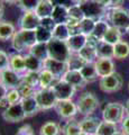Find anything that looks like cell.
Masks as SVG:
<instances>
[{
  "label": "cell",
  "instance_id": "cell-1",
  "mask_svg": "<svg viewBox=\"0 0 129 135\" xmlns=\"http://www.w3.org/2000/svg\"><path fill=\"white\" fill-rule=\"evenodd\" d=\"M10 41L11 47L18 53L29 51L37 43L35 31H27V29L17 31Z\"/></svg>",
  "mask_w": 129,
  "mask_h": 135
},
{
  "label": "cell",
  "instance_id": "cell-2",
  "mask_svg": "<svg viewBox=\"0 0 129 135\" xmlns=\"http://www.w3.org/2000/svg\"><path fill=\"white\" fill-rule=\"evenodd\" d=\"M48 46V55L49 57L55 59L62 62H68L71 56V51L65 41H60L56 38H52L47 43Z\"/></svg>",
  "mask_w": 129,
  "mask_h": 135
},
{
  "label": "cell",
  "instance_id": "cell-3",
  "mask_svg": "<svg viewBox=\"0 0 129 135\" xmlns=\"http://www.w3.org/2000/svg\"><path fill=\"white\" fill-rule=\"evenodd\" d=\"M76 106L79 113L84 116H89L93 114L95 109L99 107V100L92 92L86 91L80 95V97L78 98Z\"/></svg>",
  "mask_w": 129,
  "mask_h": 135
},
{
  "label": "cell",
  "instance_id": "cell-4",
  "mask_svg": "<svg viewBox=\"0 0 129 135\" xmlns=\"http://www.w3.org/2000/svg\"><path fill=\"white\" fill-rule=\"evenodd\" d=\"M80 7L82 8L86 18H91L95 22L101 20L108 10V8H106L102 3H100L98 0H86L85 2L80 5Z\"/></svg>",
  "mask_w": 129,
  "mask_h": 135
},
{
  "label": "cell",
  "instance_id": "cell-5",
  "mask_svg": "<svg viewBox=\"0 0 129 135\" xmlns=\"http://www.w3.org/2000/svg\"><path fill=\"white\" fill-rule=\"evenodd\" d=\"M35 98L38 103L40 110H48V109L54 108L59 101L53 88H46V89H40L39 88V89H37Z\"/></svg>",
  "mask_w": 129,
  "mask_h": 135
},
{
  "label": "cell",
  "instance_id": "cell-6",
  "mask_svg": "<svg viewBox=\"0 0 129 135\" xmlns=\"http://www.w3.org/2000/svg\"><path fill=\"white\" fill-rule=\"evenodd\" d=\"M125 106L120 103H110L106 105V107L102 110V117L103 120L110 122L113 124H118L122 122L125 116Z\"/></svg>",
  "mask_w": 129,
  "mask_h": 135
},
{
  "label": "cell",
  "instance_id": "cell-7",
  "mask_svg": "<svg viewBox=\"0 0 129 135\" xmlns=\"http://www.w3.org/2000/svg\"><path fill=\"white\" fill-rule=\"evenodd\" d=\"M123 83V79L121 77V74H119L118 72L111 73L107 77H102L99 80V86L100 89L103 92H116L121 89Z\"/></svg>",
  "mask_w": 129,
  "mask_h": 135
},
{
  "label": "cell",
  "instance_id": "cell-8",
  "mask_svg": "<svg viewBox=\"0 0 129 135\" xmlns=\"http://www.w3.org/2000/svg\"><path fill=\"white\" fill-rule=\"evenodd\" d=\"M110 23L112 26L117 27L119 29H128L129 28V10L125 8L118 7L111 9L109 15Z\"/></svg>",
  "mask_w": 129,
  "mask_h": 135
},
{
  "label": "cell",
  "instance_id": "cell-9",
  "mask_svg": "<svg viewBox=\"0 0 129 135\" xmlns=\"http://www.w3.org/2000/svg\"><path fill=\"white\" fill-rule=\"evenodd\" d=\"M0 82L5 86L8 90L17 89L23 82V74L17 73L10 68L0 71Z\"/></svg>",
  "mask_w": 129,
  "mask_h": 135
},
{
  "label": "cell",
  "instance_id": "cell-10",
  "mask_svg": "<svg viewBox=\"0 0 129 135\" xmlns=\"http://www.w3.org/2000/svg\"><path fill=\"white\" fill-rule=\"evenodd\" d=\"M54 108H55L56 113L59 114V116L64 118V119H72L79 113L76 103H74L72 99L59 100Z\"/></svg>",
  "mask_w": 129,
  "mask_h": 135
},
{
  "label": "cell",
  "instance_id": "cell-11",
  "mask_svg": "<svg viewBox=\"0 0 129 135\" xmlns=\"http://www.w3.org/2000/svg\"><path fill=\"white\" fill-rule=\"evenodd\" d=\"M2 118L8 123H19V122L24 120L26 118V115L23 109L22 103L9 105L2 112Z\"/></svg>",
  "mask_w": 129,
  "mask_h": 135
},
{
  "label": "cell",
  "instance_id": "cell-12",
  "mask_svg": "<svg viewBox=\"0 0 129 135\" xmlns=\"http://www.w3.org/2000/svg\"><path fill=\"white\" fill-rule=\"evenodd\" d=\"M53 90L55 92V95L59 100H68L72 99L74 94H75L76 89L72 84L66 82L63 79H59L57 82L53 86Z\"/></svg>",
  "mask_w": 129,
  "mask_h": 135
},
{
  "label": "cell",
  "instance_id": "cell-13",
  "mask_svg": "<svg viewBox=\"0 0 129 135\" xmlns=\"http://www.w3.org/2000/svg\"><path fill=\"white\" fill-rule=\"evenodd\" d=\"M44 69L48 70L51 73H53L56 78L62 79V77L65 74V72L69 70L68 63L66 62H62L59 60L52 57H47L44 61Z\"/></svg>",
  "mask_w": 129,
  "mask_h": 135
},
{
  "label": "cell",
  "instance_id": "cell-14",
  "mask_svg": "<svg viewBox=\"0 0 129 135\" xmlns=\"http://www.w3.org/2000/svg\"><path fill=\"white\" fill-rule=\"evenodd\" d=\"M40 26V18L35 11H26L19 19V28L27 31H35Z\"/></svg>",
  "mask_w": 129,
  "mask_h": 135
},
{
  "label": "cell",
  "instance_id": "cell-15",
  "mask_svg": "<svg viewBox=\"0 0 129 135\" xmlns=\"http://www.w3.org/2000/svg\"><path fill=\"white\" fill-rule=\"evenodd\" d=\"M62 79L65 80L66 82H69L70 84H72L76 90L83 89L85 87V84L88 83L83 78V75L81 74L80 70H68L65 74L62 77Z\"/></svg>",
  "mask_w": 129,
  "mask_h": 135
},
{
  "label": "cell",
  "instance_id": "cell-16",
  "mask_svg": "<svg viewBox=\"0 0 129 135\" xmlns=\"http://www.w3.org/2000/svg\"><path fill=\"white\" fill-rule=\"evenodd\" d=\"M86 42H88V36H85L82 33H78L71 35L70 38L66 41V43H68V46L71 52L79 53L86 45Z\"/></svg>",
  "mask_w": 129,
  "mask_h": 135
},
{
  "label": "cell",
  "instance_id": "cell-17",
  "mask_svg": "<svg viewBox=\"0 0 129 135\" xmlns=\"http://www.w3.org/2000/svg\"><path fill=\"white\" fill-rule=\"evenodd\" d=\"M95 63V68H97L98 74L100 78L107 77L111 73L115 72V64L111 59H97Z\"/></svg>",
  "mask_w": 129,
  "mask_h": 135
},
{
  "label": "cell",
  "instance_id": "cell-18",
  "mask_svg": "<svg viewBox=\"0 0 129 135\" xmlns=\"http://www.w3.org/2000/svg\"><path fill=\"white\" fill-rule=\"evenodd\" d=\"M20 103H22V106H23V109L25 112L26 117L35 116L36 114L40 110V108L38 106V103H37L35 96L27 97V98H23Z\"/></svg>",
  "mask_w": 129,
  "mask_h": 135
},
{
  "label": "cell",
  "instance_id": "cell-19",
  "mask_svg": "<svg viewBox=\"0 0 129 135\" xmlns=\"http://www.w3.org/2000/svg\"><path fill=\"white\" fill-rule=\"evenodd\" d=\"M24 56L26 63V72H40L44 69V61L37 59L30 53H26Z\"/></svg>",
  "mask_w": 129,
  "mask_h": 135
},
{
  "label": "cell",
  "instance_id": "cell-20",
  "mask_svg": "<svg viewBox=\"0 0 129 135\" xmlns=\"http://www.w3.org/2000/svg\"><path fill=\"white\" fill-rule=\"evenodd\" d=\"M100 123H101V120L99 118L88 116L86 118H84L83 120L80 122V126H81L82 132H84L89 135H95Z\"/></svg>",
  "mask_w": 129,
  "mask_h": 135
},
{
  "label": "cell",
  "instance_id": "cell-21",
  "mask_svg": "<svg viewBox=\"0 0 129 135\" xmlns=\"http://www.w3.org/2000/svg\"><path fill=\"white\" fill-rule=\"evenodd\" d=\"M9 68L16 71L19 74H24L26 72V63H25V56L20 53L10 54V64Z\"/></svg>",
  "mask_w": 129,
  "mask_h": 135
},
{
  "label": "cell",
  "instance_id": "cell-22",
  "mask_svg": "<svg viewBox=\"0 0 129 135\" xmlns=\"http://www.w3.org/2000/svg\"><path fill=\"white\" fill-rule=\"evenodd\" d=\"M80 72H81V74L83 75V78H84V80L88 83L95 81V80L98 79V77H99L94 62L85 63V64L80 69Z\"/></svg>",
  "mask_w": 129,
  "mask_h": 135
},
{
  "label": "cell",
  "instance_id": "cell-23",
  "mask_svg": "<svg viewBox=\"0 0 129 135\" xmlns=\"http://www.w3.org/2000/svg\"><path fill=\"white\" fill-rule=\"evenodd\" d=\"M16 33L15 25L7 22V20H0V41L7 42L12 38V36Z\"/></svg>",
  "mask_w": 129,
  "mask_h": 135
},
{
  "label": "cell",
  "instance_id": "cell-24",
  "mask_svg": "<svg viewBox=\"0 0 129 135\" xmlns=\"http://www.w3.org/2000/svg\"><path fill=\"white\" fill-rule=\"evenodd\" d=\"M59 78H56L48 70L43 69L39 72V88L46 89V88H53V86L57 82Z\"/></svg>",
  "mask_w": 129,
  "mask_h": 135
},
{
  "label": "cell",
  "instance_id": "cell-25",
  "mask_svg": "<svg viewBox=\"0 0 129 135\" xmlns=\"http://www.w3.org/2000/svg\"><path fill=\"white\" fill-rule=\"evenodd\" d=\"M52 18L56 24H66L69 20V7L66 6H54Z\"/></svg>",
  "mask_w": 129,
  "mask_h": 135
},
{
  "label": "cell",
  "instance_id": "cell-26",
  "mask_svg": "<svg viewBox=\"0 0 129 135\" xmlns=\"http://www.w3.org/2000/svg\"><path fill=\"white\" fill-rule=\"evenodd\" d=\"M61 131L63 135H79L82 133L80 122L72 119H68V122H65L63 126H61Z\"/></svg>",
  "mask_w": 129,
  "mask_h": 135
},
{
  "label": "cell",
  "instance_id": "cell-27",
  "mask_svg": "<svg viewBox=\"0 0 129 135\" xmlns=\"http://www.w3.org/2000/svg\"><path fill=\"white\" fill-rule=\"evenodd\" d=\"M97 54L98 59H112L113 57V45L105 41H100L97 45Z\"/></svg>",
  "mask_w": 129,
  "mask_h": 135
},
{
  "label": "cell",
  "instance_id": "cell-28",
  "mask_svg": "<svg viewBox=\"0 0 129 135\" xmlns=\"http://www.w3.org/2000/svg\"><path fill=\"white\" fill-rule=\"evenodd\" d=\"M28 53L33 54L34 56H36L37 59H39L42 61H45L47 57H49L47 43H38V42H37V43L28 51Z\"/></svg>",
  "mask_w": 129,
  "mask_h": 135
},
{
  "label": "cell",
  "instance_id": "cell-29",
  "mask_svg": "<svg viewBox=\"0 0 129 135\" xmlns=\"http://www.w3.org/2000/svg\"><path fill=\"white\" fill-rule=\"evenodd\" d=\"M53 10H54V5L49 0H40L35 12L38 15L39 18H45V17H52Z\"/></svg>",
  "mask_w": 129,
  "mask_h": 135
},
{
  "label": "cell",
  "instance_id": "cell-30",
  "mask_svg": "<svg viewBox=\"0 0 129 135\" xmlns=\"http://www.w3.org/2000/svg\"><path fill=\"white\" fill-rule=\"evenodd\" d=\"M79 54L82 56V59L84 60L86 63L89 62H95L98 59V54H97V47L93 45H90L86 43V45L83 47Z\"/></svg>",
  "mask_w": 129,
  "mask_h": 135
},
{
  "label": "cell",
  "instance_id": "cell-31",
  "mask_svg": "<svg viewBox=\"0 0 129 135\" xmlns=\"http://www.w3.org/2000/svg\"><path fill=\"white\" fill-rule=\"evenodd\" d=\"M61 132V125L56 122L49 120L42 125L39 129V135H60Z\"/></svg>",
  "mask_w": 129,
  "mask_h": 135
},
{
  "label": "cell",
  "instance_id": "cell-32",
  "mask_svg": "<svg viewBox=\"0 0 129 135\" xmlns=\"http://www.w3.org/2000/svg\"><path fill=\"white\" fill-rule=\"evenodd\" d=\"M129 56V44L125 41H120L113 45V57L123 60Z\"/></svg>",
  "mask_w": 129,
  "mask_h": 135
},
{
  "label": "cell",
  "instance_id": "cell-33",
  "mask_svg": "<svg viewBox=\"0 0 129 135\" xmlns=\"http://www.w3.org/2000/svg\"><path fill=\"white\" fill-rule=\"evenodd\" d=\"M71 36L70 28L66 24H57L53 31V38L60 41H68Z\"/></svg>",
  "mask_w": 129,
  "mask_h": 135
},
{
  "label": "cell",
  "instance_id": "cell-34",
  "mask_svg": "<svg viewBox=\"0 0 129 135\" xmlns=\"http://www.w3.org/2000/svg\"><path fill=\"white\" fill-rule=\"evenodd\" d=\"M117 132H119L117 124L110 123V122H107V120H103V122L101 120L95 135H113Z\"/></svg>",
  "mask_w": 129,
  "mask_h": 135
},
{
  "label": "cell",
  "instance_id": "cell-35",
  "mask_svg": "<svg viewBox=\"0 0 129 135\" xmlns=\"http://www.w3.org/2000/svg\"><path fill=\"white\" fill-rule=\"evenodd\" d=\"M107 42V43H110L112 45L117 44L118 42L121 41V32H120V29L115 27V26H110L109 29L107 31L105 37H103V40Z\"/></svg>",
  "mask_w": 129,
  "mask_h": 135
},
{
  "label": "cell",
  "instance_id": "cell-36",
  "mask_svg": "<svg viewBox=\"0 0 129 135\" xmlns=\"http://www.w3.org/2000/svg\"><path fill=\"white\" fill-rule=\"evenodd\" d=\"M109 24L105 20H98L97 23H95V26H94V29H93V33H92V36H94L95 38H98L100 41L103 40V37H105L107 31L109 29Z\"/></svg>",
  "mask_w": 129,
  "mask_h": 135
},
{
  "label": "cell",
  "instance_id": "cell-37",
  "mask_svg": "<svg viewBox=\"0 0 129 135\" xmlns=\"http://www.w3.org/2000/svg\"><path fill=\"white\" fill-rule=\"evenodd\" d=\"M66 63H68L69 70H80L86 62L79 53H71V56Z\"/></svg>",
  "mask_w": 129,
  "mask_h": 135
},
{
  "label": "cell",
  "instance_id": "cell-38",
  "mask_svg": "<svg viewBox=\"0 0 129 135\" xmlns=\"http://www.w3.org/2000/svg\"><path fill=\"white\" fill-rule=\"evenodd\" d=\"M36 40L38 43H48L53 38V33L48 29L44 28L43 26H39L35 29Z\"/></svg>",
  "mask_w": 129,
  "mask_h": 135
},
{
  "label": "cell",
  "instance_id": "cell-39",
  "mask_svg": "<svg viewBox=\"0 0 129 135\" xmlns=\"http://www.w3.org/2000/svg\"><path fill=\"white\" fill-rule=\"evenodd\" d=\"M95 20L91 19V18H85L82 19L80 22V33L84 34L85 36H90L92 35L93 33V29H94V26H95Z\"/></svg>",
  "mask_w": 129,
  "mask_h": 135
},
{
  "label": "cell",
  "instance_id": "cell-40",
  "mask_svg": "<svg viewBox=\"0 0 129 135\" xmlns=\"http://www.w3.org/2000/svg\"><path fill=\"white\" fill-rule=\"evenodd\" d=\"M23 81L36 89H39V72H25L23 74Z\"/></svg>",
  "mask_w": 129,
  "mask_h": 135
},
{
  "label": "cell",
  "instance_id": "cell-41",
  "mask_svg": "<svg viewBox=\"0 0 129 135\" xmlns=\"http://www.w3.org/2000/svg\"><path fill=\"white\" fill-rule=\"evenodd\" d=\"M40 0H18L17 5L24 12L26 11H35L37 6L39 5Z\"/></svg>",
  "mask_w": 129,
  "mask_h": 135
},
{
  "label": "cell",
  "instance_id": "cell-42",
  "mask_svg": "<svg viewBox=\"0 0 129 135\" xmlns=\"http://www.w3.org/2000/svg\"><path fill=\"white\" fill-rule=\"evenodd\" d=\"M69 18L78 20V22H81L82 19L85 18L84 12H83L80 5H72L69 7Z\"/></svg>",
  "mask_w": 129,
  "mask_h": 135
},
{
  "label": "cell",
  "instance_id": "cell-43",
  "mask_svg": "<svg viewBox=\"0 0 129 135\" xmlns=\"http://www.w3.org/2000/svg\"><path fill=\"white\" fill-rule=\"evenodd\" d=\"M17 89L19 90V92H20V95H22L23 98H27V97L35 96L36 91H37L36 88L32 87V86H29V84H27V83H25L24 81L20 83V86L17 88Z\"/></svg>",
  "mask_w": 129,
  "mask_h": 135
},
{
  "label": "cell",
  "instance_id": "cell-44",
  "mask_svg": "<svg viewBox=\"0 0 129 135\" xmlns=\"http://www.w3.org/2000/svg\"><path fill=\"white\" fill-rule=\"evenodd\" d=\"M6 99L8 101L9 105H12V104H17V103H20L23 99L22 95L18 89H10L8 90L7 92V96H6Z\"/></svg>",
  "mask_w": 129,
  "mask_h": 135
},
{
  "label": "cell",
  "instance_id": "cell-45",
  "mask_svg": "<svg viewBox=\"0 0 129 135\" xmlns=\"http://www.w3.org/2000/svg\"><path fill=\"white\" fill-rule=\"evenodd\" d=\"M9 64H10V54H8L3 50H0V71L8 69Z\"/></svg>",
  "mask_w": 129,
  "mask_h": 135
},
{
  "label": "cell",
  "instance_id": "cell-46",
  "mask_svg": "<svg viewBox=\"0 0 129 135\" xmlns=\"http://www.w3.org/2000/svg\"><path fill=\"white\" fill-rule=\"evenodd\" d=\"M56 23L55 20H54L52 17H45V18H40V26H43L44 28L48 29V31H51L53 33L54 28L56 26Z\"/></svg>",
  "mask_w": 129,
  "mask_h": 135
},
{
  "label": "cell",
  "instance_id": "cell-47",
  "mask_svg": "<svg viewBox=\"0 0 129 135\" xmlns=\"http://www.w3.org/2000/svg\"><path fill=\"white\" fill-rule=\"evenodd\" d=\"M15 135H35V132H34V128H33L30 125L26 124V125L22 126Z\"/></svg>",
  "mask_w": 129,
  "mask_h": 135
},
{
  "label": "cell",
  "instance_id": "cell-48",
  "mask_svg": "<svg viewBox=\"0 0 129 135\" xmlns=\"http://www.w3.org/2000/svg\"><path fill=\"white\" fill-rule=\"evenodd\" d=\"M121 133L123 135H129V115H127L121 122Z\"/></svg>",
  "mask_w": 129,
  "mask_h": 135
},
{
  "label": "cell",
  "instance_id": "cell-49",
  "mask_svg": "<svg viewBox=\"0 0 129 135\" xmlns=\"http://www.w3.org/2000/svg\"><path fill=\"white\" fill-rule=\"evenodd\" d=\"M54 6H66V7H70L73 5V1L72 0H49Z\"/></svg>",
  "mask_w": 129,
  "mask_h": 135
},
{
  "label": "cell",
  "instance_id": "cell-50",
  "mask_svg": "<svg viewBox=\"0 0 129 135\" xmlns=\"http://www.w3.org/2000/svg\"><path fill=\"white\" fill-rule=\"evenodd\" d=\"M122 3H123V0H110L109 8H110V9H113V8L121 7Z\"/></svg>",
  "mask_w": 129,
  "mask_h": 135
},
{
  "label": "cell",
  "instance_id": "cell-51",
  "mask_svg": "<svg viewBox=\"0 0 129 135\" xmlns=\"http://www.w3.org/2000/svg\"><path fill=\"white\" fill-rule=\"evenodd\" d=\"M7 92H8V89H7L5 86H3L1 82H0V100H2V99L6 98Z\"/></svg>",
  "mask_w": 129,
  "mask_h": 135
},
{
  "label": "cell",
  "instance_id": "cell-52",
  "mask_svg": "<svg viewBox=\"0 0 129 135\" xmlns=\"http://www.w3.org/2000/svg\"><path fill=\"white\" fill-rule=\"evenodd\" d=\"M9 106V104H8V101H7V99L5 98V99H2V100H0V109H3V110H5V109Z\"/></svg>",
  "mask_w": 129,
  "mask_h": 135
},
{
  "label": "cell",
  "instance_id": "cell-53",
  "mask_svg": "<svg viewBox=\"0 0 129 135\" xmlns=\"http://www.w3.org/2000/svg\"><path fill=\"white\" fill-rule=\"evenodd\" d=\"M100 3H102L103 6L106 8H109V5H110V0H98Z\"/></svg>",
  "mask_w": 129,
  "mask_h": 135
},
{
  "label": "cell",
  "instance_id": "cell-54",
  "mask_svg": "<svg viewBox=\"0 0 129 135\" xmlns=\"http://www.w3.org/2000/svg\"><path fill=\"white\" fill-rule=\"evenodd\" d=\"M72 1H73V5H82L86 0H72Z\"/></svg>",
  "mask_w": 129,
  "mask_h": 135
},
{
  "label": "cell",
  "instance_id": "cell-55",
  "mask_svg": "<svg viewBox=\"0 0 129 135\" xmlns=\"http://www.w3.org/2000/svg\"><path fill=\"white\" fill-rule=\"evenodd\" d=\"M125 109H126V113L129 115V99L126 101V104H125Z\"/></svg>",
  "mask_w": 129,
  "mask_h": 135
},
{
  "label": "cell",
  "instance_id": "cell-56",
  "mask_svg": "<svg viewBox=\"0 0 129 135\" xmlns=\"http://www.w3.org/2000/svg\"><path fill=\"white\" fill-rule=\"evenodd\" d=\"M2 16H3V7L1 5V2H0V20L2 19Z\"/></svg>",
  "mask_w": 129,
  "mask_h": 135
},
{
  "label": "cell",
  "instance_id": "cell-57",
  "mask_svg": "<svg viewBox=\"0 0 129 135\" xmlns=\"http://www.w3.org/2000/svg\"><path fill=\"white\" fill-rule=\"evenodd\" d=\"M1 1H3V2H6V3H17V1L18 0H1Z\"/></svg>",
  "mask_w": 129,
  "mask_h": 135
},
{
  "label": "cell",
  "instance_id": "cell-58",
  "mask_svg": "<svg viewBox=\"0 0 129 135\" xmlns=\"http://www.w3.org/2000/svg\"><path fill=\"white\" fill-rule=\"evenodd\" d=\"M113 135H123V134H122L121 132H117V133H115Z\"/></svg>",
  "mask_w": 129,
  "mask_h": 135
},
{
  "label": "cell",
  "instance_id": "cell-59",
  "mask_svg": "<svg viewBox=\"0 0 129 135\" xmlns=\"http://www.w3.org/2000/svg\"><path fill=\"white\" fill-rule=\"evenodd\" d=\"M79 135H89V134H86V133H84V132H82V133H80Z\"/></svg>",
  "mask_w": 129,
  "mask_h": 135
},
{
  "label": "cell",
  "instance_id": "cell-60",
  "mask_svg": "<svg viewBox=\"0 0 129 135\" xmlns=\"http://www.w3.org/2000/svg\"><path fill=\"white\" fill-rule=\"evenodd\" d=\"M128 90H129V83H128Z\"/></svg>",
  "mask_w": 129,
  "mask_h": 135
},
{
  "label": "cell",
  "instance_id": "cell-61",
  "mask_svg": "<svg viewBox=\"0 0 129 135\" xmlns=\"http://www.w3.org/2000/svg\"><path fill=\"white\" fill-rule=\"evenodd\" d=\"M127 31H128V33H129V28H128V29H127Z\"/></svg>",
  "mask_w": 129,
  "mask_h": 135
}]
</instances>
